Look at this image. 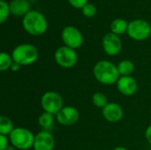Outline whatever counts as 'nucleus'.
I'll list each match as a JSON object with an SVG mask.
<instances>
[{
    "instance_id": "1",
    "label": "nucleus",
    "mask_w": 151,
    "mask_h": 150,
    "mask_svg": "<svg viewBox=\"0 0 151 150\" xmlns=\"http://www.w3.org/2000/svg\"><path fill=\"white\" fill-rule=\"evenodd\" d=\"M93 73L96 80L104 85L117 83L120 76L117 65L108 60L97 62L94 66Z\"/></svg>"
},
{
    "instance_id": "2",
    "label": "nucleus",
    "mask_w": 151,
    "mask_h": 150,
    "mask_svg": "<svg viewBox=\"0 0 151 150\" xmlns=\"http://www.w3.org/2000/svg\"><path fill=\"white\" fill-rule=\"evenodd\" d=\"M24 29L33 35H40L47 29V20L45 17L37 11H29L22 20Z\"/></svg>"
},
{
    "instance_id": "3",
    "label": "nucleus",
    "mask_w": 151,
    "mask_h": 150,
    "mask_svg": "<svg viewBox=\"0 0 151 150\" xmlns=\"http://www.w3.org/2000/svg\"><path fill=\"white\" fill-rule=\"evenodd\" d=\"M12 57L14 62L20 65H28L35 62L38 58V50L32 44L23 43L14 48Z\"/></svg>"
},
{
    "instance_id": "4",
    "label": "nucleus",
    "mask_w": 151,
    "mask_h": 150,
    "mask_svg": "<svg viewBox=\"0 0 151 150\" xmlns=\"http://www.w3.org/2000/svg\"><path fill=\"white\" fill-rule=\"evenodd\" d=\"M35 135L31 131L23 127H17L9 135L10 142L13 147L20 150L29 149L34 146Z\"/></svg>"
},
{
    "instance_id": "5",
    "label": "nucleus",
    "mask_w": 151,
    "mask_h": 150,
    "mask_svg": "<svg viewBox=\"0 0 151 150\" xmlns=\"http://www.w3.org/2000/svg\"><path fill=\"white\" fill-rule=\"evenodd\" d=\"M41 105L44 110V112L57 115L63 108V98L58 93L49 91L42 95Z\"/></svg>"
},
{
    "instance_id": "6",
    "label": "nucleus",
    "mask_w": 151,
    "mask_h": 150,
    "mask_svg": "<svg viewBox=\"0 0 151 150\" xmlns=\"http://www.w3.org/2000/svg\"><path fill=\"white\" fill-rule=\"evenodd\" d=\"M57 64L63 68L73 67L78 61V55L73 49L67 46L59 47L54 55Z\"/></svg>"
},
{
    "instance_id": "7",
    "label": "nucleus",
    "mask_w": 151,
    "mask_h": 150,
    "mask_svg": "<svg viewBox=\"0 0 151 150\" xmlns=\"http://www.w3.org/2000/svg\"><path fill=\"white\" fill-rule=\"evenodd\" d=\"M127 34L134 40L142 41L151 34V27L143 19H134L128 24Z\"/></svg>"
},
{
    "instance_id": "8",
    "label": "nucleus",
    "mask_w": 151,
    "mask_h": 150,
    "mask_svg": "<svg viewBox=\"0 0 151 150\" xmlns=\"http://www.w3.org/2000/svg\"><path fill=\"white\" fill-rule=\"evenodd\" d=\"M62 40L65 46L73 50L80 48L83 43V37L81 33L73 26H67L63 29Z\"/></svg>"
},
{
    "instance_id": "9",
    "label": "nucleus",
    "mask_w": 151,
    "mask_h": 150,
    "mask_svg": "<svg viewBox=\"0 0 151 150\" xmlns=\"http://www.w3.org/2000/svg\"><path fill=\"white\" fill-rule=\"evenodd\" d=\"M103 47L106 54L109 56H116L122 49V42L118 34L114 33H109L104 36Z\"/></svg>"
},
{
    "instance_id": "10",
    "label": "nucleus",
    "mask_w": 151,
    "mask_h": 150,
    "mask_svg": "<svg viewBox=\"0 0 151 150\" xmlns=\"http://www.w3.org/2000/svg\"><path fill=\"white\" fill-rule=\"evenodd\" d=\"M58 122L62 126H73L79 120L80 114L76 108L72 106L63 107L62 110L56 115Z\"/></svg>"
},
{
    "instance_id": "11",
    "label": "nucleus",
    "mask_w": 151,
    "mask_h": 150,
    "mask_svg": "<svg viewBox=\"0 0 151 150\" xmlns=\"http://www.w3.org/2000/svg\"><path fill=\"white\" fill-rule=\"evenodd\" d=\"M55 147V140L49 131H41L35 137L34 149L35 150H53Z\"/></svg>"
},
{
    "instance_id": "12",
    "label": "nucleus",
    "mask_w": 151,
    "mask_h": 150,
    "mask_svg": "<svg viewBox=\"0 0 151 150\" xmlns=\"http://www.w3.org/2000/svg\"><path fill=\"white\" fill-rule=\"evenodd\" d=\"M117 88L120 94L126 96H131L137 91V82L132 76H120L117 81Z\"/></svg>"
},
{
    "instance_id": "13",
    "label": "nucleus",
    "mask_w": 151,
    "mask_h": 150,
    "mask_svg": "<svg viewBox=\"0 0 151 150\" xmlns=\"http://www.w3.org/2000/svg\"><path fill=\"white\" fill-rule=\"evenodd\" d=\"M103 116L106 121L110 123H117L123 118V110L121 106L116 103H110L103 108Z\"/></svg>"
},
{
    "instance_id": "14",
    "label": "nucleus",
    "mask_w": 151,
    "mask_h": 150,
    "mask_svg": "<svg viewBox=\"0 0 151 150\" xmlns=\"http://www.w3.org/2000/svg\"><path fill=\"white\" fill-rule=\"evenodd\" d=\"M10 11L16 16L26 15L29 11V3L27 0H12L9 4Z\"/></svg>"
},
{
    "instance_id": "15",
    "label": "nucleus",
    "mask_w": 151,
    "mask_h": 150,
    "mask_svg": "<svg viewBox=\"0 0 151 150\" xmlns=\"http://www.w3.org/2000/svg\"><path fill=\"white\" fill-rule=\"evenodd\" d=\"M119 72L121 76H131L134 71V65L132 61L125 59L119 63L117 65Z\"/></svg>"
},
{
    "instance_id": "16",
    "label": "nucleus",
    "mask_w": 151,
    "mask_h": 150,
    "mask_svg": "<svg viewBox=\"0 0 151 150\" xmlns=\"http://www.w3.org/2000/svg\"><path fill=\"white\" fill-rule=\"evenodd\" d=\"M127 27H128V24L123 19H116L111 22V33H114L118 35L123 34L125 32H127Z\"/></svg>"
},
{
    "instance_id": "17",
    "label": "nucleus",
    "mask_w": 151,
    "mask_h": 150,
    "mask_svg": "<svg viewBox=\"0 0 151 150\" xmlns=\"http://www.w3.org/2000/svg\"><path fill=\"white\" fill-rule=\"evenodd\" d=\"M14 130L13 124L12 120L5 117V116H1L0 117V134L2 135H10L12 132Z\"/></svg>"
},
{
    "instance_id": "18",
    "label": "nucleus",
    "mask_w": 151,
    "mask_h": 150,
    "mask_svg": "<svg viewBox=\"0 0 151 150\" xmlns=\"http://www.w3.org/2000/svg\"><path fill=\"white\" fill-rule=\"evenodd\" d=\"M53 122H54L53 115L50 113H48V112H43L42 114L40 115V117L38 118L39 126L42 128H43L45 131H48L50 128L52 127Z\"/></svg>"
},
{
    "instance_id": "19",
    "label": "nucleus",
    "mask_w": 151,
    "mask_h": 150,
    "mask_svg": "<svg viewBox=\"0 0 151 150\" xmlns=\"http://www.w3.org/2000/svg\"><path fill=\"white\" fill-rule=\"evenodd\" d=\"M92 101L95 106H96L97 108H104L107 104H108V99L106 97V95L101 92H96L93 95L92 97Z\"/></svg>"
},
{
    "instance_id": "20",
    "label": "nucleus",
    "mask_w": 151,
    "mask_h": 150,
    "mask_svg": "<svg viewBox=\"0 0 151 150\" xmlns=\"http://www.w3.org/2000/svg\"><path fill=\"white\" fill-rule=\"evenodd\" d=\"M13 63L12 57L5 52H2L0 54V70L2 72L7 71L11 68Z\"/></svg>"
},
{
    "instance_id": "21",
    "label": "nucleus",
    "mask_w": 151,
    "mask_h": 150,
    "mask_svg": "<svg viewBox=\"0 0 151 150\" xmlns=\"http://www.w3.org/2000/svg\"><path fill=\"white\" fill-rule=\"evenodd\" d=\"M10 12L11 11H10L9 4L4 0H0V22L1 23H3L7 19Z\"/></svg>"
},
{
    "instance_id": "22",
    "label": "nucleus",
    "mask_w": 151,
    "mask_h": 150,
    "mask_svg": "<svg viewBox=\"0 0 151 150\" xmlns=\"http://www.w3.org/2000/svg\"><path fill=\"white\" fill-rule=\"evenodd\" d=\"M82 13L87 17H93L96 13V8L93 4H87L82 8Z\"/></svg>"
},
{
    "instance_id": "23",
    "label": "nucleus",
    "mask_w": 151,
    "mask_h": 150,
    "mask_svg": "<svg viewBox=\"0 0 151 150\" xmlns=\"http://www.w3.org/2000/svg\"><path fill=\"white\" fill-rule=\"evenodd\" d=\"M68 1L75 8H83L87 4L88 0H68Z\"/></svg>"
},
{
    "instance_id": "24",
    "label": "nucleus",
    "mask_w": 151,
    "mask_h": 150,
    "mask_svg": "<svg viewBox=\"0 0 151 150\" xmlns=\"http://www.w3.org/2000/svg\"><path fill=\"white\" fill-rule=\"evenodd\" d=\"M10 140H8V138L5 135H0V150H5L6 148L9 146L8 142Z\"/></svg>"
},
{
    "instance_id": "25",
    "label": "nucleus",
    "mask_w": 151,
    "mask_h": 150,
    "mask_svg": "<svg viewBox=\"0 0 151 150\" xmlns=\"http://www.w3.org/2000/svg\"><path fill=\"white\" fill-rule=\"evenodd\" d=\"M145 137H146V140L148 141V142L150 144L151 146V125L147 127V129L145 131Z\"/></svg>"
},
{
    "instance_id": "26",
    "label": "nucleus",
    "mask_w": 151,
    "mask_h": 150,
    "mask_svg": "<svg viewBox=\"0 0 151 150\" xmlns=\"http://www.w3.org/2000/svg\"><path fill=\"white\" fill-rule=\"evenodd\" d=\"M20 65L19 64H18V63H16V62H14L13 61V63H12V66H11V70H12V72H18L19 70V68H20Z\"/></svg>"
},
{
    "instance_id": "27",
    "label": "nucleus",
    "mask_w": 151,
    "mask_h": 150,
    "mask_svg": "<svg viewBox=\"0 0 151 150\" xmlns=\"http://www.w3.org/2000/svg\"><path fill=\"white\" fill-rule=\"evenodd\" d=\"M15 149H16L15 147H13L12 145H11V146H8L5 150H15Z\"/></svg>"
},
{
    "instance_id": "28",
    "label": "nucleus",
    "mask_w": 151,
    "mask_h": 150,
    "mask_svg": "<svg viewBox=\"0 0 151 150\" xmlns=\"http://www.w3.org/2000/svg\"><path fill=\"white\" fill-rule=\"evenodd\" d=\"M113 150H127L126 148H124V147H117V148H115Z\"/></svg>"
}]
</instances>
